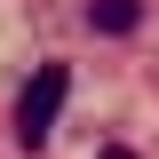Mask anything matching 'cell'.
<instances>
[{"label": "cell", "instance_id": "obj_3", "mask_svg": "<svg viewBox=\"0 0 159 159\" xmlns=\"http://www.w3.org/2000/svg\"><path fill=\"white\" fill-rule=\"evenodd\" d=\"M96 159H135V151H127V143H103V151H96Z\"/></svg>", "mask_w": 159, "mask_h": 159}, {"label": "cell", "instance_id": "obj_2", "mask_svg": "<svg viewBox=\"0 0 159 159\" xmlns=\"http://www.w3.org/2000/svg\"><path fill=\"white\" fill-rule=\"evenodd\" d=\"M88 24H96V32H135L143 0H88Z\"/></svg>", "mask_w": 159, "mask_h": 159}, {"label": "cell", "instance_id": "obj_1", "mask_svg": "<svg viewBox=\"0 0 159 159\" xmlns=\"http://www.w3.org/2000/svg\"><path fill=\"white\" fill-rule=\"evenodd\" d=\"M64 96H72V72H64V64H40V72H32V88L16 96V143H24V151H40V143L56 135Z\"/></svg>", "mask_w": 159, "mask_h": 159}]
</instances>
